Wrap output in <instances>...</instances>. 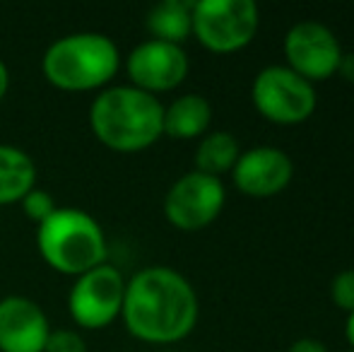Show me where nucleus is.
Wrapping results in <instances>:
<instances>
[{"label": "nucleus", "mask_w": 354, "mask_h": 352, "mask_svg": "<svg viewBox=\"0 0 354 352\" xmlns=\"http://www.w3.org/2000/svg\"><path fill=\"white\" fill-rule=\"evenodd\" d=\"M121 316L128 333L142 343H178L198 324V295L178 270L149 266L126 282Z\"/></svg>", "instance_id": "nucleus-1"}, {"label": "nucleus", "mask_w": 354, "mask_h": 352, "mask_svg": "<svg viewBox=\"0 0 354 352\" xmlns=\"http://www.w3.org/2000/svg\"><path fill=\"white\" fill-rule=\"evenodd\" d=\"M89 128L109 150H147L164 136V104L133 85L109 87L89 106Z\"/></svg>", "instance_id": "nucleus-2"}, {"label": "nucleus", "mask_w": 354, "mask_h": 352, "mask_svg": "<svg viewBox=\"0 0 354 352\" xmlns=\"http://www.w3.org/2000/svg\"><path fill=\"white\" fill-rule=\"evenodd\" d=\"M118 68V46L99 32H77L56 39L41 58L46 80L66 92H92L109 85Z\"/></svg>", "instance_id": "nucleus-3"}, {"label": "nucleus", "mask_w": 354, "mask_h": 352, "mask_svg": "<svg viewBox=\"0 0 354 352\" xmlns=\"http://www.w3.org/2000/svg\"><path fill=\"white\" fill-rule=\"evenodd\" d=\"M37 249L48 268L73 277L106 263V237L102 225L80 207H58L41 222Z\"/></svg>", "instance_id": "nucleus-4"}, {"label": "nucleus", "mask_w": 354, "mask_h": 352, "mask_svg": "<svg viewBox=\"0 0 354 352\" xmlns=\"http://www.w3.org/2000/svg\"><path fill=\"white\" fill-rule=\"evenodd\" d=\"M253 0H198L193 3V34L214 53H234L248 46L258 32Z\"/></svg>", "instance_id": "nucleus-5"}, {"label": "nucleus", "mask_w": 354, "mask_h": 352, "mask_svg": "<svg viewBox=\"0 0 354 352\" xmlns=\"http://www.w3.org/2000/svg\"><path fill=\"white\" fill-rule=\"evenodd\" d=\"M253 106L263 118L280 126L304 123L316 111V87L287 66H268L251 87Z\"/></svg>", "instance_id": "nucleus-6"}, {"label": "nucleus", "mask_w": 354, "mask_h": 352, "mask_svg": "<svg viewBox=\"0 0 354 352\" xmlns=\"http://www.w3.org/2000/svg\"><path fill=\"white\" fill-rule=\"evenodd\" d=\"M123 297H126V277L118 268L102 263L75 277L68 309L80 328H106L121 316Z\"/></svg>", "instance_id": "nucleus-7"}, {"label": "nucleus", "mask_w": 354, "mask_h": 352, "mask_svg": "<svg viewBox=\"0 0 354 352\" xmlns=\"http://www.w3.org/2000/svg\"><path fill=\"white\" fill-rule=\"evenodd\" d=\"M227 203L222 178L191 172L174 181L164 198V215L176 230L198 232L212 225Z\"/></svg>", "instance_id": "nucleus-8"}, {"label": "nucleus", "mask_w": 354, "mask_h": 352, "mask_svg": "<svg viewBox=\"0 0 354 352\" xmlns=\"http://www.w3.org/2000/svg\"><path fill=\"white\" fill-rule=\"evenodd\" d=\"M284 56L287 68L304 77L308 82L328 80L337 73L342 58V48L337 37L321 22L294 24L284 37Z\"/></svg>", "instance_id": "nucleus-9"}, {"label": "nucleus", "mask_w": 354, "mask_h": 352, "mask_svg": "<svg viewBox=\"0 0 354 352\" xmlns=\"http://www.w3.org/2000/svg\"><path fill=\"white\" fill-rule=\"evenodd\" d=\"M126 71L133 87L157 97V92H169L186 80L188 56L178 44L147 39L128 53Z\"/></svg>", "instance_id": "nucleus-10"}, {"label": "nucleus", "mask_w": 354, "mask_h": 352, "mask_svg": "<svg viewBox=\"0 0 354 352\" xmlns=\"http://www.w3.org/2000/svg\"><path fill=\"white\" fill-rule=\"evenodd\" d=\"M232 176L236 188L246 196L272 198L289 186L294 176V165L280 147L258 145L239 155Z\"/></svg>", "instance_id": "nucleus-11"}, {"label": "nucleus", "mask_w": 354, "mask_h": 352, "mask_svg": "<svg viewBox=\"0 0 354 352\" xmlns=\"http://www.w3.org/2000/svg\"><path fill=\"white\" fill-rule=\"evenodd\" d=\"M51 335L48 316L29 297L0 299V352H44Z\"/></svg>", "instance_id": "nucleus-12"}, {"label": "nucleus", "mask_w": 354, "mask_h": 352, "mask_svg": "<svg viewBox=\"0 0 354 352\" xmlns=\"http://www.w3.org/2000/svg\"><path fill=\"white\" fill-rule=\"evenodd\" d=\"M212 106L203 94H183L164 106V136L174 140H193L210 128Z\"/></svg>", "instance_id": "nucleus-13"}, {"label": "nucleus", "mask_w": 354, "mask_h": 352, "mask_svg": "<svg viewBox=\"0 0 354 352\" xmlns=\"http://www.w3.org/2000/svg\"><path fill=\"white\" fill-rule=\"evenodd\" d=\"M32 188H37L32 157L15 145H0V205L19 203Z\"/></svg>", "instance_id": "nucleus-14"}, {"label": "nucleus", "mask_w": 354, "mask_h": 352, "mask_svg": "<svg viewBox=\"0 0 354 352\" xmlns=\"http://www.w3.org/2000/svg\"><path fill=\"white\" fill-rule=\"evenodd\" d=\"M147 29L152 39L181 46L193 34V3L164 0L147 12Z\"/></svg>", "instance_id": "nucleus-15"}, {"label": "nucleus", "mask_w": 354, "mask_h": 352, "mask_svg": "<svg viewBox=\"0 0 354 352\" xmlns=\"http://www.w3.org/2000/svg\"><path fill=\"white\" fill-rule=\"evenodd\" d=\"M239 155H241V147H239V140L232 133L227 131L207 133L196 150V172L219 178L224 172L234 169Z\"/></svg>", "instance_id": "nucleus-16"}, {"label": "nucleus", "mask_w": 354, "mask_h": 352, "mask_svg": "<svg viewBox=\"0 0 354 352\" xmlns=\"http://www.w3.org/2000/svg\"><path fill=\"white\" fill-rule=\"evenodd\" d=\"M19 203H22L24 215H27L32 222H37V225L46 222L48 217H51L53 212L58 210V205H56V201H53V196L48 191H44V188H32V191H29L27 196H24Z\"/></svg>", "instance_id": "nucleus-17"}, {"label": "nucleus", "mask_w": 354, "mask_h": 352, "mask_svg": "<svg viewBox=\"0 0 354 352\" xmlns=\"http://www.w3.org/2000/svg\"><path fill=\"white\" fill-rule=\"evenodd\" d=\"M330 297L337 309L352 314L354 311V270H342L333 277L330 282Z\"/></svg>", "instance_id": "nucleus-18"}, {"label": "nucleus", "mask_w": 354, "mask_h": 352, "mask_svg": "<svg viewBox=\"0 0 354 352\" xmlns=\"http://www.w3.org/2000/svg\"><path fill=\"white\" fill-rule=\"evenodd\" d=\"M44 352H87V345H84V338L77 331L61 328V331H51Z\"/></svg>", "instance_id": "nucleus-19"}, {"label": "nucleus", "mask_w": 354, "mask_h": 352, "mask_svg": "<svg viewBox=\"0 0 354 352\" xmlns=\"http://www.w3.org/2000/svg\"><path fill=\"white\" fill-rule=\"evenodd\" d=\"M289 352H328V348L316 338H299L289 345Z\"/></svg>", "instance_id": "nucleus-20"}, {"label": "nucleus", "mask_w": 354, "mask_h": 352, "mask_svg": "<svg viewBox=\"0 0 354 352\" xmlns=\"http://www.w3.org/2000/svg\"><path fill=\"white\" fill-rule=\"evenodd\" d=\"M337 73H340L347 82H354V53H342Z\"/></svg>", "instance_id": "nucleus-21"}, {"label": "nucleus", "mask_w": 354, "mask_h": 352, "mask_svg": "<svg viewBox=\"0 0 354 352\" xmlns=\"http://www.w3.org/2000/svg\"><path fill=\"white\" fill-rule=\"evenodd\" d=\"M8 87H10V71L3 61H0V99L8 94Z\"/></svg>", "instance_id": "nucleus-22"}, {"label": "nucleus", "mask_w": 354, "mask_h": 352, "mask_svg": "<svg viewBox=\"0 0 354 352\" xmlns=\"http://www.w3.org/2000/svg\"><path fill=\"white\" fill-rule=\"evenodd\" d=\"M345 335H347V343H350V345H352V350H354V311H352V314H347Z\"/></svg>", "instance_id": "nucleus-23"}, {"label": "nucleus", "mask_w": 354, "mask_h": 352, "mask_svg": "<svg viewBox=\"0 0 354 352\" xmlns=\"http://www.w3.org/2000/svg\"><path fill=\"white\" fill-rule=\"evenodd\" d=\"M345 352H354V350H345Z\"/></svg>", "instance_id": "nucleus-24"}]
</instances>
